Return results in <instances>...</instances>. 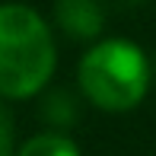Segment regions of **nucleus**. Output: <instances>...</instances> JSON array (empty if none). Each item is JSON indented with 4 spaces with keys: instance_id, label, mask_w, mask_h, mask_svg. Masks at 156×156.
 Masks as SVG:
<instances>
[{
    "instance_id": "1",
    "label": "nucleus",
    "mask_w": 156,
    "mask_h": 156,
    "mask_svg": "<svg viewBox=\"0 0 156 156\" xmlns=\"http://www.w3.org/2000/svg\"><path fill=\"white\" fill-rule=\"evenodd\" d=\"M58 64L48 23L26 3H0V96L29 99L48 86Z\"/></svg>"
},
{
    "instance_id": "2",
    "label": "nucleus",
    "mask_w": 156,
    "mask_h": 156,
    "mask_svg": "<svg viewBox=\"0 0 156 156\" xmlns=\"http://www.w3.org/2000/svg\"><path fill=\"white\" fill-rule=\"evenodd\" d=\"M80 89L102 112H131L144 102L153 80V64L144 48L127 38L96 41L76 70Z\"/></svg>"
},
{
    "instance_id": "3",
    "label": "nucleus",
    "mask_w": 156,
    "mask_h": 156,
    "mask_svg": "<svg viewBox=\"0 0 156 156\" xmlns=\"http://www.w3.org/2000/svg\"><path fill=\"white\" fill-rule=\"evenodd\" d=\"M54 16H58V26L70 38H83V41L96 38L105 23V13L99 6V0H58Z\"/></svg>"
},
{
    "instance_id": "4",
    "label": "nucleus",
    "mask_w": 156,
    "mask_h": 156,
    "mask_svg": "<svg viewBox=\"0 0 156 156\" xmlns=\"http://www.w3.org/2000/svg\"><path fill=\"white\" fill-rule=\"evenodd\" d=\"M16 156H80V150L64 134H38V137L26 140Z\"/></svg>"
},
{
    "instance_id": "5",
    "label": "nucleus",
    "mask_w": 156,
    "mask_h": 156,
    "mask_svg": "<svg viewBox=\"0 0 156 156\" xmlns=\"http://www.w3.org/2000/svg\"><path fill=\"white\" fill-rule=\"evenodd\" d=\"M45 118H48L51 124H58V127L73 124V118H76V105H73V99H70L67 93H54V96H48V102H45Z\"/></svg>"
},
{
    "instance_id": "6",
    "label": "nucleus",
    "mask_w": 156,
    "mask_h": 156,
    "mask_svg": "<svg viewBox=\"0 0 156 156\" xmlns=\"http://www.w3.org/2000/svg\"><path fill=\"white\" fill-rule=\"evenodd\" d=\"M0 153H13V121L3 108H0Z\"/></svg>"
},
{
    "instance_id": "7",
    "label": "nucleus",
    "mask_w": 156,
    "mask_h": 156,
    "mask_svg": "<svg viewBox=\"0 0 156 156\" xmlns=\"http://www.w3.org/2000/svg\"><path fill=\"white\" fill-rule=\"evenodd\" d=\"M0 156H6V153H0Z\"/></svg>"
},
{
    "instance_id": "8",
    "label": "nucleus",
    "mask_w": 156,
    "mask_h": 156,
    "mask_svg": "<svg viewBox=\"0 0 156 156\" xmlns=\"http://www.w3.org/2000/svg\"><path fill=\"white\" fill-rule=\"evenodd\" d=\"M153 70H156V67H153Z\"/></svg>"
}]
</instances>
